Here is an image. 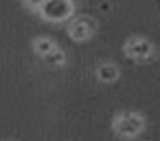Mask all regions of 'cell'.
<instances>
[{
	"mask_svg": "<svg viewBox=\"0 0 160 141\" xmlns=\"http://www.w3.org/2000/svg\"><path fill=\"white\" fill-rule=\"evenodd\" d=\"M44 60H46L48 66H64V64H66V53H64L59 46H55L48 55H44Z\"/></svg>",
	"mask_w": 160,
	"mask_h": 141,
	"instance_id": "52a82bcc",
	"label": "cell"
},
{
	"mask_svg": "<svg viewBox=\"0 0 160 141\" xmlns=\"http://www.w3.org/2000/svg\"><path fill=\"white\" fill-rule=\"evenodd\" d=\"M125 55L132 57L134 62H149L153 57V44L147 38H129L123 46Z\"/></svg>",
	"mask_w": 160,
	"mask_h": 141,
	"instance_id": "3957f363",
	"label": "cell"
},
{
	"mask_svg": "<svg viewBox=\"0 0 160 141\" xmlns=\"http://www.w3.org/2000/svg\"><path fill=\"white\" fill-rule=\"evenodd\" d=\"M94 31H97V22H94V18H90V16H79V18L70 20V24H68V35H70L75 42H86V40H90Z\"/></svg>",
	"mask_w": 160,
	"mask_h": 141,
	"instance_id": "277c9868",
	"label": "cell"
},
{
	"mask_svg": "<svg viewBox=\"0 0 160 141\" xmlns=\"http://www.w3.org/2000/svg\"><path fill=\"white\" fill-rule=\"evenodd\" d=\"M142 130H145V119L138 112H121L114 119V132L118 137L132 139V137H138Z\"/></svg>",
	"mask_w": 160,
	"mask_h": 141,
	"instance_id": "7a4b0ae2",
	"label": "cell"
},
{
	"mask_svg": "<svg viewBox=\"0 0 160 141\" xmlns=\"http://www.w3.org/2000/svg\"><path fill=\"white\" fill-rule=\"evenodd\" d=\"M55 46H57V44H55L51 38H35V40H33V51H35L40 57L48 55V53H51Z\"/></svg>",
	"mask_w": 160,
	"mask_h": 141,
	"instance_id": "8992f818",
	"label": "cell"
},
{
	"mask_svg": "<svg viewBox=\"0 0 160 141\" xmlns=\"http://www.w3.org/2000/svg\"><path fill=\"white\" fill-rule=\"evenodd\" d=\"M38 14L46 22H66L75 14V3L72 0H44Z\"/></svg>",
	"mask_w": 160,
	"mask_h": 141,
	"instance_id": "6da1fadb",
	"label": "cell"
},
{
	"mask_svg": "<svg viewBox=\"0 0 160 141\" xmlns=\"http://www.w3.org/2000/svg\"><path fill=\"white\" fill-rule=\"evenodd\" d=\"M118 73H121L118 66L112 64V62H103V64L97 66V79L103 82V84H112V82H116V79H118Z\"/></svg>",
	"mask_w": 160,
	"mask_h": 141,
	"instance_id": "5b68a950",
	"label": "cell"
},
{
	"mask_svg": "<svg viewBox=\"0 0 160 141\" xmlns=\"http://www.w3.org/2000/svg\"><path fill=\"white\" fill-rule=\"evenodd\" d=\"M22 5L31 11H40V7L44 5V0H22Z\"/></svg>",
	"mask_w": 160,
	"mask_h": 141,
	"instance_id": "ba28073f",
	"label": "cell"
}]
</instances>
